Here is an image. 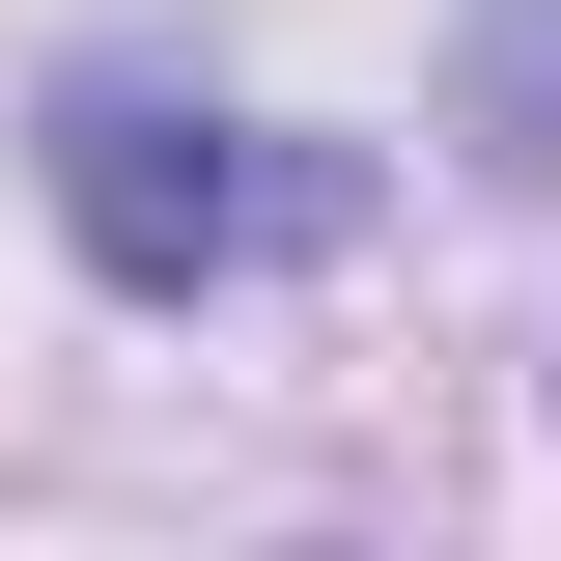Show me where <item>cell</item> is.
Here are the masks:
<instances>
[{"instance_id":"6da1fadb","label":"cell","mask_w":561,"mask_h":561,"mask_svg":"<svg viewBox=\"0 0 561 561\" xmlns=\"http://www.w3.org/2000/svg\"><path fill=\"white\" fill-rule=\"evenodd\" d=\"M309 197H337V169H253V140L169 113V84H57V225L113 280H225L253 225H309Z\"/></svg>"}]
</instances>
